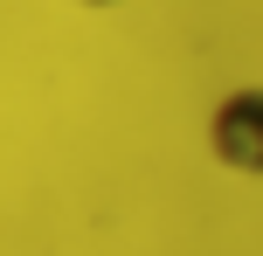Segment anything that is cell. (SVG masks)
<instances>
[{"label": "cell", "instance_id": "6da1fadb", "mask_svg": "<svg viewBox=\"0 0 263 256\" xmlns=\"http://www.w3.org/2000/svg\"><path fill=\"white\" fill-rule=\"evenodd\" d=\"M208 152H215V166H229V173L263 180V83L215 97V111H208Z\"/></svg>", "mask_w": 263, "mask_h": 256}, {"label": "cell", "instance_id": "7a4b0ae2", "mask_svg": "<svg viewBox=\"0 0 263 256\" xmlns=\"http://www.w3.org/2000/svg\"><path fill=\"white\" fill-rule=\"evenodd\" d=\"M77 7H111V0H77Z\"/></svg>", "mask_w": 263, "mask_h": 256}]
</instances>
